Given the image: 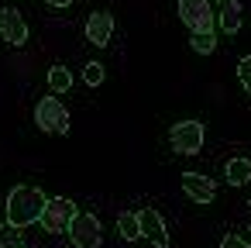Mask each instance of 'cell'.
I'll list each match as a JSON object with an SVG mask.
<instances>
[{"mask_svg":"<svg viewBox=\"0 0 251 248\" xmlns=\"http://www.w3.org/2000/svg\"><path fill=\"white\" fill-rule=\"evenodd\" d=\"M182 190H186V196H189L193 203H210V200L217 196L213 179H206V176H200V172H186V176H182Z\"/></svg>","mask_w":251,"mask_h":248,"instance_id":"obj_10","label":"cell"},{"mask_svg":"<svg viewBox=\"0 0 251 248\" xmlns=\"http://www.w3.org/2000/svg\"><path fill=\"white\" fill-rule=\"evenodd\" d=\"M69 86H73V73L66 66H52L49 69V90L52 93H66Z\"/></svg>","mask_w":251,"mask_h":248,"instance_id":"obj_14","label":"cell"},{"mask_svg":"<svg viewBox=\"0 0 251 248\" xmlns=\"http://www.w3.org/2000/svg\"><path fill=\"white\" fill-rule=\"evenodd\" d=\"M169 145L179 155H196L203 148V124L200 121H179L169 131Z\"/></svg>","mask_w":251,"mask_h":248,"instance_id":"obj_4","label":"cell"},{"mask_svg":"<svg viewBox=\"0 0 251 248\" xmlns=\"http://www.w3.org/2000/svg\"><path fill=\"white\" fill-rule=\"evenodd\" d=\"M117 231H121V238H124V241H134V238H141V224H138V214L124 210V214L117 217Z\"/></svg>","mask_w":251,"mask_h":248,"instance_id":"obj_15","label":"cell"},{"mask_svg":"<svg viewBox=\"0 0 251 248\" xmlns=\"http://www.w3.org/2000/svg\"><path fill=\"white\" fill-rule=\"evenodd\" d=\"M45 4H52V7H73L76 0H45Z\"/></svg>","mask_w":251,"mask_h":248,"instance_id":"obj_20","label":"cell"},{"mask_svg":"<svg viewBox=\"0 0 251 248\" xmlns=\"http://www.w3.org/2000/svg\"><path fill=\"white\" fill-rule=\"evenodd\" d=\"M110 35H114V18L107 11H93L86 18V42L97 45V49H103L110 42Z\"/></svg>","mask_w":251,"mask_h":248,"instance_id":"obj_9","label":"cell"},{"mask_svg":"<svg viewBox=\"0 0 251 248\" xmlns=\"http://www.w3.org/2000/svg\"><path fill=\"white\" fill-rule=\"evenodd\" d=\"M69 238L76 248H100V238H103V227L93 214H76L73 224H69Z\"/></svg>","mask_w":251,"mask_h":248,"instance_id":"obj_6","label":"cell"},{"mask_svg":"<svg viewBox=\"0 0 251 248\" xmlns=\"http://www.w3.org/2000/svg\"><path fill=\"white\" fill-rule=\"evenodd\" d=\"M237 80H241V86L251 93V55H244V59L237 62Z\"/></svg>","mask_w":251,"mask_h":248,"instance_id":"obj_18","label":"cell"},{"mask_svg":"<svg viewBox=\"0 0 251 248\" xmlns=\"http://www.w3.org/2000/svg\"><path fill=\"white\" fill-rule=\"evenodd\" d=\"M193 49L200 52V55H210L213 49H217V38H213V31H193Z\"/></svg>","mask_w":251,"mask_h":248,"instance_id":"obj_16","label":"cell"},{"mask_svg":"<svg viewBox=\"0 0 251 248\" xmlns=\"http://www.w3.org/2000/svg\"><path fill=\"white\" fill-rule=\"evenodd\" d=\"M0 248H28V241H25V227H18V224H0Z\"/></svg>","mask_w":251,"mask_h":248,"instance_id":"obj_12","label":"cell"},{"mask_svg":"<svg viewBox=\"0 0 251 248\" xmlns=\"http://www.w3.org/2000/svg\"><path fill=\"white\" fill-rule=\"evenodd\" d=\"M45 193L35 190V186H14L11 196H7V220L18 224V227H28L35 220H42V210H45Z\"/></svg>","mask_w":251,"mask_h":248,"instance_id":"obj_1","label":"cell"},{"mask_svg":"<svg viewBox=\"0 0 251 248\" xmlns=\"http://www.w3.org/2000/svg\"><path fill=\"white\" fill-rule=\"evenodd\" d=\"M76 214H79V210H76V203H73V200L55 196V200H49V203H45V210H42V220H38V224H42L49 234H66Z\"/></svg>","mask_w":251,"mask_h":248,"instance_id":"obj_3","label":"cell"},{"mask_svg":"<svg viewBox=\"0 0 251 248\" xmlns=\"http://www.w3.org/2000/svg\"><path fill=\"white\" fill-rule=\"evenodd\" d=\"M35 124H38L45 135H62V131L69 128V110L62 107V100L42 97L38 107H35Z\"/></svg>","mask_w":251,"mask_h":248,"instance_id":"obj_2","label":"cell"},{"mask_svg":"<svg viewBox=\"0 0 251 248\" xmlns=\"http://www.w3.org/2000/svg\"><path fill=\"white\" fill-rule=\"evenodd\" d=\"M224 172H227V183H230V186H241V183L251 179V162H248V159H230Z\"/></svg>","mask_w":251,"mask_h":248,"instance_id":"obj_13","label":"cell"},{"mask_svg":"<svg viewBox=\"0 0 251 248\" xmlns=\"http://www.w3.org/2000/svg\"><path fill=\"white\" fill-rule=\"evenodd\" d=\"M220 248H251L244 238H237V234H224V241H220Z\"/></svg>","mask_w":251,"mask_h":248,"instance_id":"obj_19","label":"cell"},{"mask_svg":"<svg viewBox=\"0 0 251 248\" xmlns=\"http://www.w3.org/2000/svg\"><path fill=\"white\" fill-rule=\"evenodd\" d=\"M244 224H248V231H251V200H248V210H244Z\"/></svg>","mask_w":251,"mask_h":248,"instance_id":"obj_21","label":"cell"},{"mask_svg":"<svg viewBox=\"0 0 251 248\" xmlns=\"http://www.w3.org/2000/svg\"><path fill=\"white\" fill-rule=\"evenodd\" d=\"M0 35H4L7 45H18V49L28 42V25H25L21 11H14V7H4V11H0Z\"/></svg>","mask_w":251,"mask_h":248,"instance_id":"obj_7","label":"cell"},{"mask_svg":"<svg viewBox=\"0 0 251 248\" xmlns=\"http://www.w3.org/2000/svg\"><path fill=\"white\" fill-rule=\"evenodd\" d=\"M103 76H107V69H103L100 62H86V66H83V80H86L90 86H100Z\"/></svg>","mask_w":251,"mask_h":248,"instance_id":"obj_17","label":"cell"},{"mask_svg":"<svg viewBox=\"0 0 251 248\" xmlns=\"http://www.w3.org/2000/svg\"><path fill=\"white\" fill-rule=\"evenodd\" d=\"M179 18L189 31H213L217 14L210 11V0H179Z\"/></svg>","mask_w":251,"mask_h":248,"instance_id":"obj_5","label":"cell"},{"mask_svg":"<svg viewBox=\"0 0 251 248\" xmlns=\"http://www.w3.org/2000/svg\"><path fill=\"white\" fill-rule=\"evenodd\" d=\"M138 224H141V238H148L155 248H169V234H165V220L151 210V207H145V210H138Z\"/></svg>","mask_w":251,"mask_h":248,"instance_id":"obj_8","label":"cell"},{"mask_svg":"<svg viewBox=\"0 0 251 248\" xmlns=\"http://www.w3.org/2000/svg\"><path fill=\"white\" fill-rule=\"evenodd\" d=\"M217 21H220V28L224 31H241V4H237V0H217Z\"/></svg>","mask_w":251,"mask_h":248,"instance_id":"obj_11","label":"cell"}]
</instances>
